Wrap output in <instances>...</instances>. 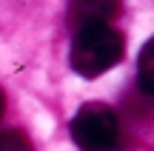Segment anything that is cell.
<instances>
[{"mask_svg":"<svg viewBox=\"0 0 154 151\" xmlns=\"http://www.w3.org/2000/svg\"><path fill=\"white\" fill-rule=\"evenodd\" d=\"M126 54V40L111 23L86 26L74 32L72 43V68L80 77L91 80L114 68Z\"/></svg>","mask_w":154,"mask_h":151,"instance_id":"cell-1","label":"cell"},{"mask_svg":"<svg viewBox=\"0 0 154 151\" xmlns=\"http://www.w3.org/2000/svg\"><path fill=\"white\" fill-rule=\"evenodd\" d=\"M72 140L80 151H117L123 143L117 111L106 103H83L72 120Z\"/></svg>","mask_w":154,"mask_h":151,"instance_id":"cell-2","label":"cell"},{"mask_svg":"<svg viewBox=\"0 0 154 151\" xmlns=\"http://www.w3.org/2000/svg\"><path fill=\"white\" fill-rule=\"evenodd\" d=\"M123 11V0H69V26L86 29L100 26V23L117 20Z\"/></svg>","mask_w":154,"mask_h":151,"instance_id":"cell-3","label":"cell"},{"mask_svg":"<svg viewBox=\"0 0 154 151\" xmlns=\"http://www.w3.org/2000/svg\"><path fill=\"white\" fill-rule=\"evenodd\" d=\"M137 83L149 97H154V37L143 46L137 57Z\"/></svg>","mask_w":154,"mask_h":151,"instance_id":"cell-4","label":"cell"},{"mask_svg":"<svg viewBox=\"0 0 154 151\" xmlns=\"http://www.w3.org/2000/svg\"><path fill=\"white\" fill-rule=\"evenodd\" d=\"M0 151H34L23 131H0Z\"/></svg>","mask_w":154,"mask_h":151,"instance_id":"cell-5","label":"cell"},{"mask_svg":"<svg viewBox=\"0 0 154 151\" xmlns=\"http://www.w3.org/2000/svg\"><path fill=\"white\" fill-rule=\"evenodd\" d=\"M3 111H6V97H3V89H0V120H3Z\"/></svg>","mask_w":154,"mask_h":151,"instance_id":"cell-6","label":"cell"}]
</instances>
